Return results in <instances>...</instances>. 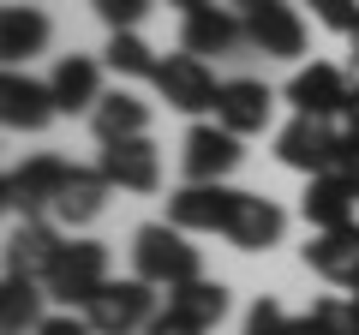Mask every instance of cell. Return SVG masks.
<instances>
[{"instance_id": "5", "label": "cell", "mask_w": 359, "mask_h": 335, "mask_svg": "<svg viewBox=\"0 0 359 335\" xmlns=\"http://www.w3.org/2000/svg\"><path fill=\"white\" fill-rule=\"evenodd\" d=\"M240 132H228L222 120H198L192 132H186V144H180V168H186V180L192 186H216L228 180L233 168H240Z\"/></svg>"}, {"instance_id": "7", "label": "cell", "mask_w": 359, "mask_h": 335, "mask_svg": "<svg viewBox=\"0 0 359 335\" xmlns=\"http://www.w3.org/2000/svg\"><path fill=\"white\" fill-rule=\"evenodd\" d=\"M66 174H72V162H60V156H30L25 168H13L6 174V186H0V204L13 210V216H48L54 198H60Z\"/></svg>"}, {"instance_id": "13", "label": "cell", "mask_w": 359, "mask_h": 335, "mask_svg": "<svg viewBox=\"0 0 359 335\" xmlns=\"http://www.w3.org/2000/svg\"><path fill=\"white\" fill-rule=\"evenodd\" d=\"M245 42L257 54H276V60H299L306 54V18L294 6H282V0H269L257 13H245Z\"/></svg>"}, {"instance_id": "14", "label": "cell", "mask_w": 359, "mask_h": 335, "mask_svg": "<svg viewBox=\"0 0 359 335\" xmlns=\"http://www.w3.org/2000/svg\"><path fill=\"white\" fill-rule=\"evenodd\" d=\"M240 42H245V18L233 6H216V0L198 6V13H186V25H180V48L198 54V60L204 54H233Z\"/></svg>"}, {"instance_id": "8", "label": "cell", "mask_w": 359, "mask_h": 335, "mask_svg": "<svg viewBox=\"0 0 359 335\" xmlns=\"http://www.w3.org/2000/svg\"><path fill=\"white\" fill-rule=\"evenodd\" d=\"M287 102H294V114H311V120H335V114H347V96H353V78L341 72V66H330V60H311V66H299L294 78H287Z\"/></svg>"}, {"instance_id": "9", "label": "cell", "mask_w": 359, "mask_h": 335, "mask_svg": "<svg viewBox=\"0 0 359 335\" xmlns=\"http://www.w3.org/2000/svg\"><path fill=\"white\" fill-rule=\"evenodd\" d=\"M233 204H240V192L233 186H180L174 198H168V221L174 228H186V233H228V221H233Z\"/></svg>"}, {"instance_id": "31", "label": "cell", "mask_w": 359, "mask_h": 335, "mask_svg": "<svg viewBox=\"0 0 359 335\" xmlns=\"http://www.w3.org/2000/svg\"><path fill=\"white\" fill-rule=\"evenodd\" d=\"M335 174L359 192V132H341V150H335Z\"/></svg>"}, {"instance_id": "35", "label": "cell", "mask_w": 359, "mask_h": 335, "mask_svg": "<svg viewBox=\"0 0 359 335\" xmlns=\"http://www.w3.org/2000/svg\"><path fill=\"white\" fill-rule=\"evenodd\" d=\"M347 60H353V72H359V30L347 36Z\"/></svg>"}, {"instance_id": "26", "label": "cell", "mask_w": 359, "mask_h": 335, "mask_svg": "<svg viewBox=\"0 0 359 335\" xmlns=\"http://www.w3.org/2000/svg\"><path fill=\"white\" fill-rule=\"evenodd\" d=\"M306 323L318 335H359V306L353 299H318V306L306 311Z\"/></svg>"}, {"instance_id": "24", "label": "cell", "mask_w": 359, "mask_h": 335, "mask_svg": "<svg viewBox=\"0 0 359 335\" xmlns=\"http://www.w3.org/2000/svg\"><path fill=\"white\" fill-rule=\"evenodd\" d=\"M168 311L186 323H198V329H216L222 317H228V287L222 282H186V287H168Z\"/></svg>"}, {"instance_id": "25", "label": "cell", "mask_w": 359, "mask_h": 335, "mask_svg": "<svg viewBox=\"0 0 359 335\" xmlns=\"http://www.w3.org/2000/svg\"><path fill=\"white\" fill-rule=\"evenodd\" d=\"M102 66L114 78H156V48L138 36V30H108V48H102Z\"/></svg>"}, {"instance_id": "20", "label": "cell", "mask_w": 359, "mask_h": 335, "mask_svg": "<svg viewBox=\"0 0 359 335\" xmlns=\"http://www.w3.org/2000/svg\"><path fill=\"white\" fill-rule=\"evenodd\" d=\"M48 36H54V25L42 6H6L0 13V54H6V66H25L30 54H42Z\"/></svg>"}, {"instance_id": "18", "label": "cell", "mask_w": 359, "mask_h": 335, "mask_svg": "<svg viewBox=\"0 0 359 335\" xmlns=\"http://www.w3.org/2000/svg\"><path fill=\"white\" fill-rule=\"evenodd\" d=\"M306 264L335 287H353L359 282V221H341V228H323L311 233L306 245Z\"/></svg>"}, {"instance_id": "4", "label": "cell", "mask_w": 359, "mask_h": 335, "mask_svg": "<svg viewBox=\"0 0 359 335\" xmlns=\"http://www.w3.org/2000/svg\"><path fill=\"white\" fill-rule=\"evenodd\" d=\"M156 96H162L168 108H180V114H216V102H222V84H216V72H210V60H198V54H168L162 66H156Z\"/></svg>"}, {"instance_id": "32", "label": "cell", "mask_w": 359, "mask_h": 335, "mask_svg": "<svg viewBox=\"0 0 359 335\" xmlns=\"http://www.w3.org/2000/svg\"><path fill=\"white\" fill-rule=\"evenodd\" d=\"M144 335H210V329H198V323H186V317H174V311H156V323Z\"/></svg>"}, {"instance_id": "23", "label": "cell", "mask_w": 359, "mask_h": 335, "mask_svg": "<svg viewBox=\"0 0 359 335\" xmlns=\"http://www.w3.org/2000/svg\"><path fill=\"white\" fill-rule=\"evenodd\" d=\"M42 299H48L42 282H30V275H6V287H0V335H36Z\"/></svg>"}, {"instance_id": "22", "label": "cell", "mask_w": 359, "mask_h": 335, "mask_svg": "<svg viewBox=\"0 0 359 335\" xmlns=\"http://www.w3.org/2000/svg\"><path fill=\"white\" fill-rule=\"evenodd\" d=\"M353 204L359 192L341 180V174H318V180H306V198H299V216L311 221V228H341V221H353Z\"/></svg>"}, {"instance_id": "3", "label": "cell", "mask_w": 359, "mask_h": 335, "mask_svg": "<svg viewBox=\"0 0 359 335\" xmlns=\"http://www.w3.org/2000/svg\"><path fill=\"white\" fill-rule=\"evenodd\" d=\"M84 317H90V329H96V335H144L156 323V287L138 282V275H126V282L108 275L102 294L84 306Z\"/></svg>"}, {"instance_id": "36", "label": "cell", "mask_w": 359, "mask_h": 335, "mask_svg": "<svg viewBox=\"0 0 359 335\" xmlns=\"http://www.w3.org/2000/svg\"><path fill=\"white\" fill-rule=\"evenodd\" d=\"M168 6H180V13H198V6H210V0H168Z\"/></svg>"}, {"instance_id": "2", "label": "cell", "mask_w": 359, "mask_h": 335, "mask_svg": "<svg viewBox=\"0 0 359 335\" xmlns=\"http://www.w3.org/2000/svg\"><path fill=\"white\" fill-rule=\"evenodd\" d=\"M102 282H108V245H96V240H66L54 270L42 275L48 299H60L66 311H84L90 299L102 294Z\"/></svg>"}, {"instance_id": "17", "label": "cell", "mask_w": 359, "mask_h": 335, "mask_svg": "<svg viewBox=\"0 0 359 335\" xmlns=\"http://www.w3.org/2000/svg\"><path fill=\"white\" fill-rule=\"evenodd\" d=\"M287 233V216L276 198H257V192H240V204H233V221H228V240L240 245V252H269V245H282Z\"/></svg>"}, {"instance_id": "16", "label": "cell", "mask_w": 359, "mask_h": 335, "mask_svg": "<svg viewBox=\"0 0 359 335\" xmlns=\"http://www.w3.org/2000/svg\"><path fill=\"white\" fill-rule=\"evenodd\" d=\"M108 192H114V186H108L102 168H78L72 162V174H66V186H60V198H54L48 216L60 221V228H90V221L108 210Z\"/></svg>"}, {"instance_id": "10", "label": "cell", "mask_w": 359, "mask_h": 335, "mask_svg": "<svg viewBox=\"0 0 359 335\" xmlns=\"http://www.w3.org/2000/svg\"><path fill=\"white\" fill-rule=\"evenodd\" d=\"M54 114H60V102H54L48 84L18 72V66H6V78H0V120L13 132H42Z\"/></svg>"}, {"instance_id": "19", "label": "cell", "mask_w": 359, "mask_h": 335, "mask_svg": "<svg viewBox=\"0 0 359 335\" xmlns=\"http://www.w3.org/2000/svg\"><path fill=\"white\" fill-rule=\"evenodd\" d=\"M102 72H108L102 60H90V54H66V60L54 66V78H48L60 114H90V108L102 102Z\"/></svg>"}, {"instance_id": "15", "label": "cell", "mask_w": 359, "mask_h": 335, "mask_svg": "<svg viewBox=\"0 0 359 335\" xmlns=\"http://www.w3.org/2000/svg\"><path fill=\"white\" fill-rule=\"evenodd\" d=\"M269 114H276V90H269L264 78H228V84H222L216 120H222L228 132L252 138V132H264V126H269Z\"/></svg>"}, {"instance_id": "33", "label": "cell", "mask_w": 359, "mask_h": 335, "mask_svg": "<svg viewBox=\"0 0 359 335\" xmlns=\"http://www.w3.org/2000/svg\"><path fill=\"white\" fill-rule=\"evenodd\" d=\"M347 132H359V78H353V96H347Z\"/></svg>"}, {"instance_id": "28", "label": "cell", "mask_w": 359, "mask_h": 335, "mask_svg": "<svg viewBox=\"0 0 359 335\" xmlns=\"http://www.w3.org/2000/svg\"><path fill=\"white\" fill-rule=\"evenodd\" d=\"M311 18H318L323 30H335V36H353L359 30V0H306Z\"/></svg>"}, {"instance_id": "34", "label": "cell", "mask_w": 359, "mask_h": 335, "mask_svg": "<svg viewBox=\"0 0 359 335\" xmlns=\"http://www.w3.org/2000/svg\"><path fill=\"white\" fill-rule=\"evenodd\" d=\"M222 6H233V13L245 18V13H257V6H269V0H222Z\"/></svg>"}, {"instance_id": "30", "label": "cell", "mask_w": 359, "mask_h": 335, "mask_svg": "<svg viewBox=\"0 0 359 335\" xmlns=\"http://www.w3.org/2000/svg\"><path fill=\"white\" fill-rule=\"evenodd\" d=\"M36 335H96V329H90L84 311H54V317L36 323Z\"/></svg>"}, {"instance_id": "37", "label": "cell", "mask_w": 359, "mask_h": 335, "mask_svg": "<svg viewBox=\"0 0 359 335\" xmlns=\"http://www.w3.org/2000/svg\"><path fill=\"white\" fill-rule=\"evenodd\" d=\"M347 299H353V306H359V282H353V287H347Z\"/></svg>"}, {"instance_id": "1", "label": "cell", "mask_w": 359, "mask_h": 335, "mask_svg": "<svg viewBox=\"0 0 359 335\" xmlns=\"http://www.w3.org/2000/svg\"><path fill=\"white\" fill-rule=\"evenodd\" d=\"M132 275L150 287H186L198 282V245L186 228H174V221H144L138 233H132Z\"/></svg>"}, {"instance_id": "11", "label": "cell", "mask_w": 359, "mask_h": 335, "mask_svg": "<svg viewBox=\"0 0 359 335\" xmlns=\"http://www.w3.org/2000/svg\"><path fill=\"white\" fill-rule=\"evenodd\" d=\"M96 168H102V174H108V186H120V192H156V180H162V156H156L150 132H144V138L102 144Z\"/></svg>"}, {"instance_id": "12", "label": "cell", "mask_w": 359, "mask_h": 335, "mask_svg": "<svg viewBox=\"0 0 359 335\" xmlns=\"http://www.w3.org/2000/svg\"><path fill=\"white\" fill-rule=\"evenodd\" d=\"M60 228H54L48 216H30L18 221L13 233H6V275H30V282H42V275L54 270V258H60Z\"/></svg>"}, {"instance_id": "21", "label": "cell", "mask_w": 359, "mask_h": 335, "mask_svg": "<svg viewBox=\"0 0 359 335\" xmlns=\"http://www.w3.org/2000/svg\"><path fill=\"white\" fill-rule=\"evenodd\" d=\"M90 126H96L102 144L144 138V132H150V102H138L132 90H102V102L90 108Z\"/></svg>"}, {"instance_id": "29", "label": "cell", "mask_w": 359, "mask_h": 335, "mask_svg": "<svg viewBox=\"0 0 359 335\" xmlns=\"http://www.w3.org/2000/svg\"><path fill=\"white\" fill-rule=\"evenodd\" d=\"M90 6L108 30H138V18L150 13V0H90Z\"/></svg>"}, {"instance_id": "27", "label": "cell", "mask_w": 359, "mask_h": 335, "mask_svg": "<svg viewBox=\"0 0 359 335\" xmlns=\"http://www.w3.org/2000/svg\"><path fill=\"white\" fill-rule=\"evenodd\" d=\"M240 335H299V317H287L282 299H257V306L245 311V329Z\"/></svg>"}, {"instance_id": "6", "label": "cell", "mask_w": 359, "mask_h": 335, "mask_svg": "<svg viewBox=\"0 0 359 335\" xmlns=\"http://www.w3.org/2000/svg\"><path fill=\"white\" fill-rule=\"evenodd\" d=\"M335 150H341V132H335L330 120H311V114H294L276 132V156H282L294 174H306V180L335 174Z\"/></svg>"}]
</instances>
